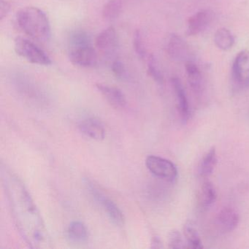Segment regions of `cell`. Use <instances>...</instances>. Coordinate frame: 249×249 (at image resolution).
Wrapping results in <instances>:
<instances>
[{"instance_id": "1", "label": "cell", "mask_w": 249, "mask_h": 249, "mask_svg": "<svg viewBox=\"0 0 249 249\" xmlns=\"http://www.w3.org/2000/svg\"><path fill=\"white\" fill-rule=\"evenodd\" d=\"M7 195L12 215L19 232L32 247H37L46 240V229L38 210L22 182L6 171Z\"/></svg>"}, {"instance_id": "2", "label": "cell", "mask_w": 249, "mask_h": 249, "mask_svg": "<svg viewBox=\"0 0 249 249\" xmlns=\"http://www.w3.org/2000/svg\"><path fill=\"white\" fill-rule=\"evenodd\" d=\"M17 21L19 28L32 38L40 42H46L50 39V21L47 15L40 8H23L17 14Z\"/></svg>"}, {"instance_id": "3", "label": "cell", "mask_w": 249, "mask_h": 249, "mask_svg": "<svg viewBox=\"0 0 249 249\" xmlns=\"http://www.w3.org/2000/svg\"><path fill=\"white\" fill-rule=\"evenodd\" d=\"M14 49L18 56L30 63L43 66L52 65V59L47 53L28 39L17 37L14 41Z\"/></svg>"}, {"instance_id": "4", "label": "cell", "mask_w": 249, "mask_h": 249, "mask_svg": "<svg viewBox=\"0 0 249 249\" xmlns=\"http://www.w3.org/2000/svg\"><path fill=\"white\" fill-rule=\"evenodd\" d=\"M86 186L89 192L94 199L103 207L112 222L116 225L121 226L124 222V216L120 208L111 199L107 197L91 181L87 179Z\"/></svg>"}, {"instance_id": "5", "label": "cell", "mask_w": 249, "mask_h": 249, "mask_svg": "<svg viewBox=\"0 0 249 249\" xmlns=\"http://www.w3.org/2000/svg\"><path fill=\"white\" fill-rule=\"evenodd\" d=\"M231 75L234 88L244 89L249 87V51H241L236 55Z\"/></svg>"}, {"instance_id": "6", "label": "cell", "mask_w": 249, "mask_h": 249, "mask_svg": "<svg viewBox=\"0 0 249 249\" xmlns=\"http://www.w3.org/2000/svg\"><path fill=\"white\" fill-rule=\"evenodd\" d=\"M145 165L156 177L167 181H173L177 178V167L167 159L157 156H149L145 160Z\"/></svg>"}, {"instance_id": "7", "label": "cell", "mask_w": 249, "mask_h": 249, "mask_svg": "<svg viewBox=\"0 0 249 249\" xmlns=\"http://www.w3.org/2000/svg\"><path fill=\"white\" fill-rule=\"evenodd\" d=\"M69 59L73 65L81 68H92L97 63V54L91 45L71 47Z\"/></svg>"}, {"instance_id": "8", "label": "cell", "mask_w": 249, "mask_h": 249, "mask_svg": "<svg viewBox=\"0 0 249 249\" xmlns=\"http://www.w3.org/2000/svg\"><path fill=\"white\" fill-rule=\"evenodd\" d=\"M167 52L172 59L178 62L195 61L187 43L177 35H172L167 45Z\"/></svg>"}, {"instance_id": "9", "label": "cell", "mask_w": 249, "mask_h": 249, "mask_svg": "<svg viewBox=\"0 0 249 249\" xmlns=\"http://www.w3.org/2000/svg\"><path fill=\"white\" fill-rule=\"evenodd\" d=\"M240 221L238 213L234 208L226 207L217 213L214 221L215 230L220 234H227L237 228Z\"/></svg>"}, {"instance_id": "10", "label": "cell", "mask_w": 249, "mask_h": 249, "mask_svg": "<svg viewBox=\"0 0 249 249\" xmlns=\"http://www.w3.org/2000/svg\"><path fill=\"white\" fill-rule=\"evenodd\" d=\"M213 18V14L210 10L204 9L195 13L188 20L186 35L195 36L205 31Z\"/></svg>"}, {"instance_id": "11", "label": "cell", "mask_w": 249, "mask_h": 249, "mask_svg": "<svg viewBox=\"0 0 249 249\" xmlns=\"http://www.w3.org/2000/svg\"><path fill=\"white\" fill-rule=\"evenodd\" d=\"M171 84L174 90L178 111L180 119L183 122H188L190 117V107L184 87L180 80L177 77L172 78Z\"/></svg>"}, {"instance_id": "12", "label": "cell", "mask_w": 249, "mask_h": 249, "mask_svg": "<svg viewBox=\"0 0 249 249\" xmlns=\"http://www.w3.org/2000/svg\"><path fill=\"white\" fill-rule=\"evenodd\" d=\"M95 46L105 54H110L118 46V37L113 27H109L102 31L95 39Z\"/></svg>"}, {"instance_id": "13", "label": "cell", "mask_w": 249, "mask_h": 249, "mask_svg": "<svg viewBox=\"0 0 249 249\" xmlns=\"http://www.w3.org/2000/svg\"><path fill=\"white\" fill-rule=\"evenodd\" d=\"M96 87L107 103L115 108L122 109L126 106V97L117 87L103 84H97Z\"/></svg>"}, {"instance_id": "14", "label": "cell", "mask_w": 249, "mask_h": 249, "mask_svg": "<svg viewBox=\"0 0 249 249\" xmlns=\"http://www.w3.org/2000/svg\"><path fill=\"white\" fill-rule=\"evenodd\" d=\"M80 131L88 138L95 141H103L106 137V129L103 123L96 118H87L78 124Z\"/></svg>"}, {"instance_id": "15", "label": "cell", "mask_w": 249, "mask_h": 249, "mask_svg": "<svg viewBox=\"0 0 249 249\" xmlns=\"http://www.w3.org/2000/svg\"><path fill=\"white\" fill-rule=\"evenodd\" d=\"M188 82L195 95L200 96L203 92L204 83L202 71L195 61H189L185 63Z\"/></svg>"}, {"instance_id": "16", "label": "cell", "mask_w": 249, "mask_h": 249, "mask_svg": "<svg viewBox=\"0 0 249 249\" xmlns=\"http://www.w3.org/2000/svg\"><path fill=\"white\" fill-rule=\"evenodd\" d=\"M217 158L216 151L212 148L208 151L202 157L199 166V174L201 177L208 178L213 174L216 167Z\"/></svg>"}, {"instance_id": "17", "label": "cell", "mask_w": 249, "mask_h": 249, "mask_svg": "<svg viewBox=\"0 0 249 249\" xmlns=\"http://www.w3.org/2000/svg\"><path fill=\"white\" fill-rule=\"evenodd\" d=\"M214 43L221 50L227 52L232 49L235 43L234 35L227 28H220L214 35Z\"/></svg>"}, {"instance_id": "18", "label": "cell", "mask_w": 249, "mask_h": 249, "mask_svg": "<svg viewBox=\"0 0 249 249\" xmlns=\"http://www.w3.org/2000/svg\"><path fill=\"white\" fill-rule=\"evenodd\" d=\"M217 193L213 185L209 181H205L201 187L199 202L201 208L208 209L216 200Z\"/></svg>"}, {"instance_id": "19", "label": "cell", "mask_w": 249, "mask_h": 249, "mask_svg": "<svg viewBox=\"0 0 249 249\" xmlns=\"http://www.w3.org/2000/svg\"><path fill=\"white\" fill-rule=\"evenodd\" d=\"M68 237L72 241L76 243H84L89 237L88 230L84 223L81 221H73L68 228Z\"/></svg>"}, {"instance_id": "20", "label": "cell", "mask_w": 249, "mask_h": 249, "mask_svg": "<svg viewBox=\"0 0 249 249\" xmlns=\"http://www.w3.org/2000/svg\"><path fill=\"white\" fill-rule=\"evenodd\" d=\"M122 5L120 0H109L103 8V17L107 21H113L120 15Z\"/></svg>"}, {"instance_id": "21", "label": "cell", "mask_w": 249, "mask_h": 249, "mask_svg": "<svg viewBox=\"0 0 249 249\" xmlns=\"http://www.w3.org/2000/svg\"><path fill=\"white\" fill-rule=\"evenodd\" d=\"M184 236L187 242L188 247L194 249H200L203 248L199 233L192 224H187L185 225Z\"/></svg>"}, {"instance_id": "22", "label": "cell", "mask_w": 249, "mask_h": 249, "mask_svg": "<svg viewBox=\"0 0 249 249\" xmlns=\"http://www.w3.org/2000/svg\"><path fill=\"white\" fill-rule=\"evenodd\" d=\"M148 73L157 84H161L164 81L162 73L160 71L157 59L154 55H150L148 59Z\"/></svg>"}, {"instance_id": "23", "label": "cell", "mask_w": 249, "mask_h": 249, "mask_svg": "<svg viewBox=\"0 0 249 249\" xmlns=\"http://www.w3.org/2000/svg\"><path fill=\"white\" fill-rule=\"evenodd\" d=\"M133 48L135 53L140 59H144L146 57L147 52L144 44L142 34L139 30H136L134 33Z\"/></svg>"}, {"instance_id": "24", "label": "cell", "mask_w": 249, "mask_h": 249, "mask_svg": "<svg viewBox=\"0 0 249 249\" xmlns=\"http://www.w3.org/2000/svg\"><path fill=\"white\" fill-rule=\"evenodd\" d=\"M70 43L71 47H77L91 45V41L89 36L87 33L79 31L75 32L71 36Z\"/></svg>"}, {"instance_id": "25", "label": "cell", "mask_w": 249, "mask_h": 249, "mask_svg": "<svg viewBox=\"0 0 249 249\" xmlns=\"http://www.w3.org/2000/svg\"><path fill=\"white\" fill-rule=\"evenodd\" d=\"M169 247L170 249H183L186 248L181 234L179 231H173L169 236Z\"/></svg>"}, {"instance_id": "26", "label": "cell", "mask_w": 249, "mask_h": 249, "mask_svg": "<svg viewBox=\"0 0 249 249\" xmlns=\"http://www.w3.org/2000/svg\"><path fill=\"white\" fill-rule=\"evenodd\" d=\"M111 70L115 76L119 79H123L126 77V71L124 65L121 61L116 60L112 63Z\"/></svg>"}, {"instance_id": "27", "label": "cell", "mask_w": 249, "mask_h": 249, "mask_svg": "<svg viewBox=\"0 0 249 249\" xmlns=\"http://www.w3.org/2000/svg\"><path fill=\"white\" fill-rule=\"evenodd\" d=\"M11 4L6 0H0V19L3 20L11 11Z\"/></svg>"}]
</instances>
